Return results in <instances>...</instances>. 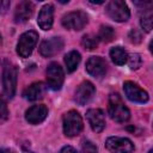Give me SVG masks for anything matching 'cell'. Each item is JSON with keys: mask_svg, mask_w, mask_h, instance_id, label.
I'll return each mask as SVG.
<instances>
[{"mask_svg": "<svg viewBox=\"0 0 153 153\" xmlns=\"http://www.w3.org/2000/svg\"><path fill=\"white\" fill-rule=\"evenodd\" d=\"M38 41V33L36 31H26L24 32L17 43V53L22 57H29Z\"/></svg>", "mask_w": 153, "mask_h": 153, "instance_id": "3957f363", "label": "cell"}, {"mask_svg": "<svg viewBox=\"0 0 153 153\" xmlns=\"http://www.w3.org/2000/svg\"><path fill=\"white\" fill-rule=\"evenodd\" d=\"M0 153H13V152H11V151H8V149H4V148H1V149H0Z\"/></svg>", "mask_w": 153, "mask_h": 153, "instance_id": "f1b7e54d", "label": "cell"}, {"mask_svg": "<svg viewBox=\"0 0 153 153\" xmlns=\"http://www.w3.org/2000/svg\"><path fill=\"white\" fill-rule=\"evenodd\" d=\"M48 116V109L43 104H36L29 108L25 112V120L30 124H38L43 122Z\"/></svg>", "mask_w": 153, "mask_h": 153, "instance_id": "4fadbf2b", "label": "cell"}, {"mask_svg": "<svg viewBox=\"0 0 153 153\" xmlns=\"http://www.w3.org/2000/svg\"><path fill=\"white\" fill-rule=\"evenodd\" d=\"M63 48V39L61 37H51L44 39L39 45V53L44 57H51L61 51Z\"/></svg>", "mask_w": 153, "mask_h": 153, "instance_id": "30bf717a", "label": "cell"}, {"mask_svg": "<svg viewBox=\"0 0 153 153\" xmlns=\"http://www.w3.org/2000/svg\"><path fill=\"white\" fill-rule=\"evenodd\" d=\"M10 6H11V2L8 0H0V14L6 13Z\"/></svg>", "mask_w": 153, "mask_h": 153, "instance_id": "4316f807", "label": "cell"}, {"mask_svg": "<svg viewBox=\"0 0 153 153\" xmlns=\"http://www.w3.org/2000/svg\"><path fill=\"white\" fill-rule=\"evenodd\" d=\"M110 57H111V60L115 65L122 66L127 62L128 55H127V51L122 47H114L110 50Z\"/></svg>", "mask_w": 153, "mask_h": 153, "instance_id": "ac0fdd59", "label": "cell"}, {"mask_svg": "<svg viewBox=\"0 0 153 153\" xmlns=\"http://www.w3.org/2000/svg\"><path fill=\"white\" fill-rule=\"evenodd\" d=\"M65 74L62 67L56 63L51 62L47 68V84L51 90H60L63 84Z\"/></svg>", "mask_w": 153, "mask_h": 153, "instance_id": "ba28073f", "label": "cell"}, {"mask_svg": "<svg viewBox=\"0 0 153 153\" xmlns=\"http://www.w3.org/2000/svg\"><path fill=\"white\" fill-rule=\"evenodd\" d=\"M127 61H128V65H129V67L131 69H137L141 66V63H142V60H141V57H140L139 54H131V55H129L127 57Z\"/></svg>", "mask_w": 153, "mask_h": 153, "instance_id": "603a6c76", "label": "cell"}, {"mask_svg": "<svg viewBox=\"0 0 153 153\" xmlns=\"http://www.w3.org/2000/svg\"><path fill=\"white\" fill-rule=\"evenodd\" d=\"M4 93L7 98H13L17 88V68L12 65H6L2 73Z\"/></svg>", "mask_w": 153, "mask_h": 153, "instance_id": "8992f818", "label": "cell"}, {"mask_svg": "<svg viewBox=\"0 0 153 153\" xmlns=\"http://www.w3.org/2000/svg\"><path fill=\"white\" fill-rule=\"evenodd\" d=\"M37 23L42 30L51 29L53 23H54V7L51 4H47L41 8L38 13Z\"/></svg>", "mask_w": 153, "mask_h": 153, "instance_id": "9a60e30c", "label": "cell"}, {"mask_svg": "<svg viewBox=\"0 0 153 153\" xmlns=\"http://www.w3.org/2000/svg\"><path fill=\"white\" fill-rule=\"evenodd\" d=\"M8 109H7V105L4 100H0V124L5 123L7 120H8Z\"/></svg>", "mask_w": 153, "mask_h": 153, "instance_id": "cb8c5ba5", "label": "cell"}, {"mask_svg": "<svg viewBox=\"0 0 153 153\" xmlns=\"http://www.w3.org/2000/svg\"><path fill=\"white\" fill-rule=\"evenodd\" d=\"M123 90L127 98L131 102H135V103L148 102V93L133 81H126L123 84Z\"/></svg>", "mask_w": 153, "mask_h": 153, "instance_id": "9c48e42d", "label": "cell"}, {"mask_svg": "<svg viewBox=\"0 0 153 153\" xmlns=\"http://www.w3.org/2000/svg\"><path fill=\"white\" fill-rule=\"evenodd\" d=\"M105 147L110 153H133L134 145L127 137L111 136L105 141Z\"/></svg>", "mask_w": 153, "mask_h": 153, "instance_id": "52a82bcc", "label": "cell"}, {"mask_svg": "<svg viewBox=\"0 0 153 153\" xmlns=\"http://www.w3.org/2000/svg\"><path fill=\"white\" fill-rule=\"evenodd\" d=\"M81 148H82V153H98V148L96 147V145L88 140H85L82 142Z\"/></svg>", "mask_w": 153, "mask_h": 153, "instance_id": "d4e9b609", "label": "cell"}, {"mask_svg": "<svg viewBox=\"0 0 153 153\" xmlns=\"http://www.w3.org/2000/svg\"><path fill=\"white\" fill-rule=\"evenodd\" d=\"M94 93H96V88H94L93 84L91 81L86 80L78 86L75 94H74V100L79 105H85L93 98Z\"/></svg>", "mask_w": 153, "mask_h": 153, "instance_id": "8fae6325", "label": "cell"}, {"mask_svg": "<svg viewBox=\"0 0 153 153\" xmlns=\"http://www.w3.org/2000/svg\"><path fill=\"white\" fill-rule=\"evenodd\" d=\"M128 38L131 43H140L142 37H141V33L136 29H133V30H130V32L128 35Z\"/></svg>", "mask_w": 153, "mask_h": 153, "instance_id": "484cf974", "label": "cell"}, {"mask_svg": "<svg viewBox=\"0 0 153 153\" xmlns=\"http://www.w3.org/2000/svg\"><path fill=\"white\" fill-rule=\"evenodd\" d=\"M0 44H1V35H0Z\"/></svg>", "mask_w": 153, "mask_h": 153, "instance_id": "1f68e13d", "label": "cell"}, {"mask_svg": "<svg viewBox=\"0 0 153 153\" xmlns=\"http://www.w3.org/2000/svg\"><path fill=\"white\" fill-rule=\"evenodd\" d=\"M60 153H79V152H76V149H74L72 146H65L60 151Z\"/></svg>", "mask_w": 153, "mask_h": 153, "instance_id": "83f0119b", "label": "cell"}, {"mask_svg": "<svg viewBox=\"0 0 153 153\" xmlns=\"http://www.w3.org/2000/svg\"><path fill=\"white\" fill-rule=\"evenodd\" d=\"M99 44V38L98 36L96 35H92V33H88V35H85L81 39V45L87 49V50H93L98 47Z\"/></svg>", "mask_w": 153, "mask_h": 153, "instance_id": "44dd1931", "label": "cell"}, {"mask_svg": "<svg viewBox=\"0 0 153 153\" xmlns=\"http://www.w3.org/2000/svg\"><path fill=\"white\" fill-rule=\"evenodd\" d=\"M80 54L76 51V50H72L69 53L66 54L65 56V63H66V67H67V71L68 72H74L80 62Z\"/></svg>", "mask_w": 153, "mask_h": 153, "instance_id": "d6986e66", "label": "cell"}, {"mask_svg": "<svg viewBox=\"0 0 153 153\" xmlns=\"http://www.w3.org/2000/svg\"><path fill=\"white\" fill-rule=\"evenodd\" d=\"M106 69H108L106 61L99 56H92L86 62V71L93 78L99 79L104 76L106 73Z\"/></svg>", "mask_w": 153, "mask_h": 153, "instance_id": "7c38bea8", "label": "cell"}, {"mask_svg": "<svg viewBox=\"0 0 153 153\" xmlns=\"http://www.w3.org/2000/svg\"><path fill=\"white\" fill-rule=\"evenodd\" d=\"M61 22H62V25L66 29L80 31L86 26V24L88 22V18H87V14L82 11H73V12H69V13L65 14L62 17Z\"/></svg>", "mask_w": 153, "mask_h": 153, "instance_id": "5b68a950", "label": "cell"}, {"mask_svg": "<svg viewBox=\"0 0 153 153\" xmlns=\"http://www.w3.org/2000/svg\"><path fill=\"white\" fill-rule=\"evenodd\" d=\"M115 37V31L111 26H108V25H103L100 26V30H99V35H98V38L99 41H104V42H110L112 41V38Z\"/></svg>", "mask_w": 153, "mask_h": 153, "instance_id": "7402d4cb", "label": "cell"}, {"mask_svg": "<svg viewBox=\"0 0 153 153\" xmlns=\"http://www.w3.org/2000/svg\"><path fill=\"white\" fill-rule=\"evenodd\" d=\"M108 16L115 20V22H118V23H122V22H127L130 17V11L127 6V4L122 0H112L110 1L108 5H106V8H105Z\"/></svg>", "mask_w": 153, "mask_h": 153, "instance_id": "277c9868", "label": "cell"}, {"mask_svg": "<svg viewBox=\"0 0 153 153\" xmlns=\"http://www.w3.org/2000/svg\"><path fill=\"white\" fill-rule=\"evenodd\" d=\"M148 153H153V149H149V152Z\"/></svg>", "mask_w": 153, "mask_h": 153, "instance_id": "4dcf8cb0", "label": "cell"}, {"mask_svg": "<svg viewBox=\"0 0 153 153\" xmlns=\"http://www.w3.org/2000/svg\"><path fill=\"white\" fill-rule=\"evenodd\" d=\"M45 90H47V87L43 82H33L24 90L23 96L27 100H38V99L43 98Z\"/></svg>", "mask_w": 153, "mask_h": 153, "instance_id": "e0dca14e", "label": "cell"}, {"mask_svg": "<svg viewBox=\"0 0 153 153\" xmlns=\"http://www.w3.org/2000/svg\"><path fill=\"white\" fill-rule=\"evenodd\" d=\"M33 13V4L31 1H22L17 5L14 12V20L16 23H24L26 22Z\"/></svg>", "mask_w": 153, "mask_h": 153, "instance_id": "2e32d148", "label": "cell"}, {"mask_svg": "<svg viewBox=\"0 0 153 153\" xmlns=\"http://www.w3.org/2000/svg\"><path fill=\"white\" fill-rule=\"evenodd\" d=\"M62 126H63V133L68 137L79 135L84 128L82 118L79 115V112L75 110H69L68 112H66L63 115Z\"/></svg>", "mask_w": 153, "mask_h": 153, "instance_id": "7a4b0ae2", "label": "cell"}, {"mask_svg": "<svg viewBox=\"0 0 153 153\" xmlns=\"http://www.w3.org/2000/svg\"><path fill=\"white\" fill-rule=\"evenodd\" d=\"M86 118L93 131L100 133L105 128V116L100 109H90L86 112Z\"/></svg>", "mask_w": 153, "mask_h": 153, "instance_id": "5bb4252c", "label": "cell"}, {"mask_svg": "<svg viewBox=\"0 0 153 153\" xmlns=\"http://www.w3.org/2000/svg\"><path fill=\"white\" fill-rule=\"evenodd\" d=\"M108 112H109L110 117L118 123H124L130 118L129 109L126 106V104L123 103V100L118 93H111L109 96Z\"/></svg>", "mask_w": 153, "mask_h": 153, "instance_id": "6da1fadb", "label": "cell"}, {"mask_svg": "<svg viewBox=\"0 0 153 153\" xmlns=\"http://www.w3.org/2000/svg\"><path fill=\"white\" fill-rule=\"evenodd\" d=\"M149 2H142V6H143V13L141 14L140 17V24H141V27L146 31V32H149L151 29H152V11L148 8L146 10L145 6H147Z\"/></svg>", "mask_w": 153, "mask_h": 153, "instance_id": "ffe728a7", "label": "cell"}, {"mask_svg": "<svg viewBox=\"0 0 153 153\" xmlns=\"http://www.w3.org/2000/svg\"><path fill=\"white\" fill-rule=\"evenodd\" d=\"M23 153H33V152L30 151V149H25V148H24V149H23Z\"/></svg>", "mask_w": 153, "mask_h": 153, "instance_id": "f546056e", "label": "cell"}]
</instances>
